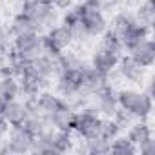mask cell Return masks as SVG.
<instances>
[{
    "instance_id": "obj_1",
    "label": "cell",
    "mask_w": 155,
    "mask_h": 155,
    "mask_svg": "<svg viewBox=\"0 0 155 155\" xmlns=\"http://www.w3.org/2000/svg\"><path fill=\"white\" fill-rule=\"evenodd\" d=\"M117 104L120 110L131 113L135 119L146 120L153 111V97L142 88H120L117 90Z\"/></svg>"
},
{
    "instance_id": "obj_2",
    "label": "cell",
    "mask_w": 155,
    "mask_h": 155,
    "mask_svg": "<svg viewBox=\"0 0 155 155\" xmlns=\"http://www.w3.org/2000/svg\"><path fill=\"white\" fill-rule=\"evenodd\" d=\"M20 13L26 15L38 28V31L48 29V28L55 26L60 20V9L57 6L40 4V2H37V0H22Z\"/></svg>"
},
{
    "instance_id": "obj_3",
    "label": "cell",
    "mask_w": 155,
    "mask_h": 155,
    "mask_svg": "<svg viewBox=\"0 0 155 155\" xmlns=\"http://www.w3.org/2000/svg\"><path fill=\"white\" fill-rule=\"evenodd\" d=\"M73 44V35L69 31V28L62 22H57L55 26L48 28V33L42 35V46H44V53L49 57H57L62 51L69 49Z\"/></svg>"
},
{
    "instance_id": "obj_4",
    "label": "cell",
    "mask_w": 155,
    "mask_h": 155,
    "mask_svg": "<svg viewBox=\"0 0 155 155\" xmlns=\"http://www.w3.org/2000/svg\"><path fill=\"white\" fill-rule=\"evenodd\" d=\"M101 124H102V117L97 113V110L93 106H86L77 110L73 131L82 140H90L101 135Z\"/></svg>"
},
{
    "instance_id": "obj_5",
    "label": "cell",
    "mask_w": 155,
    "mask_h": 155,
    "mask_svg": "<svg viewBox=\"0 0 155 155\" xmlns=\"http://www.w3.org/2000/svg\"><path fill=\"white\" fill-rule=\"evenodd\" d=\"M11 51L15 57L22 62H33L40 55H44V46H42V33H29L13 38L11 42Z\"/></svg>"
},
{
    "instance_id": "obj_6",
    "label": "cell",
    "mask_w": 155,
    "mask_h": 155,
    "mask_svg": "<svg viewBox=\"0 0 155 155\" xmlns=\"http://www.w3.org/2000/svg\"><path fill=\"white\" fill-rule=\"evenodd\" d=\"M55 93L60 95L64 101H71L81 93V79L79 68L62 69L55 77Z\"/></svg>"
},
{
    "instance_id": "obj_7",
    "label": "cell",
    "mask_w": 155,
    "mask_h": 155,
    "mask_svg": "<svg viewBox=\"0 0 155 155\" xmlns=\"http://www.w3.org/2000/svg\"><path fill=\"white\" fill-rule=\"evenodd\" d=\"M91 102H93V108L97 110V113L101 117H113V113L119 108V104H117V88L111 82H104L91 95Z\"/></svg>"
},
{
    "instance_id": "obj_8",
    "label": "cell",
    "mask_w": 155,
    "mask_h": 155,
    "mask_svg": "<svg viewBox=\"0 0 155 155\" xmlns=\"http://www.w3.org/2000/svg\"><path fill=\"white\" fill-rule=\"evenodd\" d=\"M9 146V151L11 153H31L33 151V144H35V135L24 126V124H18V126H9V131H8V137L4 139Z\"/></svg>"
},
{
    "instance_id": "obj_9",
    "label": "cell",
    "mask_w": 155,
    "mask_h": 155,
    "mask_svg": "<svg viewBox=\"0 0 155 155\" xmlns=\"http://www.w3.org/2000/svg\"><path fill=\"white\" fill-rule=\"evenodd\" d=\"M79 79H81V93L91 97L104 82H110V75L108 77L102 75L88 60H82L79 66Z\"/></svg>"
},
{
    "instance_id": "obj_10",
    "label": "cell",
    "mask_w": 155,
    "mask_h": 155,
    "mask_svg": "<svg viewBox=\"0 0 155 155\" xmlns=\"http://www.w3.org/2000/svg\"><path fill=\"white\" fill-rule=\"evenodd\" d=\"M146 71L144 68H140L130 55H122L117 62V68H115V75L119 77L120 81L128 82V84H133V86H142L144 81H146Z\"/></svg>"
},
{
    "instance_id": "obj_11",
    "label": "cell",
    "mask_w": 155,
    "mask_h": 155,
    "mask_svg": "<svg viewBox=\"0 0 155 155\" xmlns=\"http://www.w3.org/2000/svg\"><path fill=\"white\" fill-rule=\"evenodd\" d=\"M75 115H77V110H75L68 101H64V102L48 117V122H49V126L55 128V130H62V131H71V133H73Z\"/></svg>"
},
{
    "instance_id": "obj_12",
    "label": "cell",
    "mask_w": 155,
    "mask_h": 155,
    "mask_svg": "<svg viewBox=\"0 0 155 155\" xmlns=\"http://www.w3.org/2000/svg\"><path fill=\"white\" fill-rule=\"evenodd\" d=\"M18 84H20V95L22 97H33V95H38L40 91L44 90H49L51 82L49 81H44L40 77H37L35 73H31L26 64H24V69L18 77Z\"/></svg>"
},
{
    "instance_id": "obj_13",
    "label": "cell",
    "mask_w": 155,
    "mask_h": 155,
    "mask_svg": "<svg viewBox=\"0 0 155 155\" xmlns=\"http://www.w3.org/2000/svg\"><path fill=\"white\" fill-rule=\"evenodd\" d=\"M130 57L144 69H150L153 64H155V42L153 38H144L142 42H139L135 48H131L130 51Z\"/></svg>"
},
{
    "instance_id": "obj_14",
    "label": "cell",
    "mask_w": 155,
    "mask_h": 155,
    "mask_svg": "<svg viewBox=\"0 0 155 155\" xmlns=\"http://www.w3.org/2000/svg\"><path fill=\"white\" fill-rule=\"evenodd\" d=\"M119 58H120V57H117V55H113V53H110V51L102 49L101 46H97V48L91 51L90 64H91L97 71H101L102 75H106V77H108V75L117 68Z\"/></svg>"
},
{
    "instance_id": "obj_15",
    "label": "cell",
    "mask_w": 155,
    "mask_h": 155,
    "mask_svg": "<svg viewBox=\"0 0 155 155\" xmlns=\"http://www.w3.org/2000/svg\"><path fill=\"white\" fill-rule=\"evenodd\" d=\"M48 137L55 153H69L75 150V140H73L71 131H62V130H55L49 126Z\"/></svg>"
},
{
    "instance_id": "obj_16",
    "label": "cell",
    "mask_w": 155,
    "mask_h": 155,
    "mask_svg": "<svg viewBox=\"0 0 155 155\" xmlns=\"http://www.w3.org/2000/svg\"><path fill=\"white\" fill-rule=\"evenodd\" d=\"M2 117L8 120L9 126H18V124H24V120L28 117V110H26L24 102H20L18 99L6 101L4 110H2Z\"/></svg>"
},
{
    "instance_id": "obj_17",
    "label": "cell",
    "mask_w": 155,
    "mask_h": 155,
    "mask_svg": "<svg viewBox=\"0 0 155 155\" xmlns=\"http://www.w3.org/2000/svg\"><path fill=\"white\" fill-rule=\"evenodd\" d=\"M150 28H146V26H140V24H131L122 35H120V42H122V46H124V51H130L131 48H135L139 42H142L144 38H148L150 37Z\"/></svg>"
},
{
    "instance_id": "obj_18",
    "label": "cell",
    "mask_w": 155,
    "mask_h": 155,
    "mask_svg": "<svg viewBox=\"0 0 155 155\" xmlns=\"http://www.w3.org/2000/svg\"><path fill=\"white\" fill-rule=\"evenodd\" d=\"M126 137L139 148L144 140H148V139H151L153 137V130H151V124L148 122V119L146 120H140V119H137L128 130H126Z\"/></svg>"
},
{
    "instance_id": "obj_19",
    "label": "cell",
    "mask_w": 155,
    "mask_h": 155,
    "mask_svg": "<svg viewBox=\"0 0 155 155\" xmlns=\"http://www.w3.org/2000/svg\"><path fill=\"white\" fill-rule=\"evenodd\" d=\"M37 102H38V113L48 119L64 102V99L60 95H57L55 91H51V90H44L37 95Z\"/></svg>"
},
{
    "instance_id": "obj_20",
    "label": "cell",
    "mask_w": 155,
    "mask_h": 155,
    "mask_svg": "<svg viewBox=\"0 0 155 155\" xmlns=\"http://www.w3.org/2000/svg\"><path fill=\"white\" fill-rule=\"evenodd\" d=\"M8 28H9V33H11L13 38L22 37V35H29V33H40L38 28H37L26 15H22L20 11H18L17 15H13V18H11V22H9Z\"/></svg>"
},
{
    "instance_id": "obj_21",
    "label": "cell",
    "mask_w": 155,
    "mask_h": 155,
    "mask_svg": "<svg viewBox=\"0 0 155 155\" xmlns=\"http://www.w3.org/2000/svg\"><path fill=\"white\" fill-rule=\"evenodd\" d=\"M135 22L140 26H146L151 29L153 22H155V4L153 0H140L137 2V9L133 11Z\"/></svg>"
},
{
    "instance_id": "obj_22",
    "label": "cell",
    "mask_w": 155,
    "mask_h": 155,
    "mask_svg": "<svg viewBox=\"0 0 155 155\" xmlns=\"http://www.w3.org/2000/svg\"><path fill=\"white\" fill-rule=\"evenodd\" d=\"M131 24H135L133 13L128 11V9H120V11H117V13L111 17V20L108 22V29H111V31L120 38V35H122Z\"/></svg>"
},
{
    "instance_id": "obj_23",
    "label": "cell",
    "mask_w": 155,
    "mask_h": 155,
    "mask_svg": "<svg viewBox=\"0 0 155 155\" xmlns=\"http://www.w3.org/2000/svg\"><path fill=\"white\" fill-rule=\"evenodd\" d=\"M20 97V84L17 77H0V99L13 101Z\"/></svg>"
},
{
    "instance_id": "obj_24",
    "label": "cell",
    "mask_w": 155,
    "mask_h": 155,
    "mask_svg": "<svg viewBox=\"0 0 155 155\" xmlns=\"http://www.w3.org/2000/svg\"><path fill=\"white\" fill-rule=\"evenodd\" d=\"M99 46H101L102 49H106V51H110V53L117 55V57H122V53H124V46H122L120 38H119L111 29H106V31L101 35Z\"/></svg>"
},
{
    "instance_id": "obj_25",
    "label": "cell",
    "mask_w": 155,
    "mask_h": 155,
    "mask_svg": "<svg viewBox=\"0 0 155 155\" xmlns=\"http://www.w3.org/2000/svg\"><path fill=\"white\" fill-rule=\"evenodd\" d=\"M110 153H113V155H135L137 146L126 137V133H120L119 137H115L110 142Z\"/></svg>"
},
{
    "instance_id": "obj_26",
    "label": "cell",
    "mask_w": 155,
    "mask_h": 155,
    "mask_svg": "<svg viewBox=\"0 0 155 155\" xmlns=\"http://www.w3.org/2000/svg\"><path fill=\"white\" fill-rule=\"evenodd\" d=\"M79 150L84 153H90V155H106V153H110V140H106L102 137H95V139L84 140V144Z\"/></svg>"
},
{
    "instance_id": "obj_27",
    "label": "cell",
    "mask_w": 155,
    "mask_h": 155,
    "mask_svg": "<svg viewBox=\"0 0 155 155\" xmlns=\"http://www.w3.org/2000/svg\"><path fill=\"white\" fill-rule=\"evenodd\" d=\"M24 126L37 137L38 133H42V131L49 126V122H48V119H46L44 115H40V113H28V117H26V120H24Z\"/></svg>"
},
{
    "instance_id": "obj_28",
    "label": "cell",
    "mask_w": 155,
    "mask_h": 155,
    "mask_svg": "<svg viewBox=\"0 0 155 155\" xmlns=\"http://www.w3.org/2000/svg\"><path fill=\"white\" fill-rule=\"evenodd\" d=\"M122 133V130L119 128V124L111 119V117H102V124H101V135L99 137H102V139H106V140H113L115 137H119Z\"/></svg>"
},
{
    "instance_id": "obj_29",
    "label": "cell",
    "mask_w": 155,
    "mask_h": 155,
    "mask_svg": "<svg viewBox=\"0 0 155 155\" xmlns=\"http://www.w3.org/2000/svg\"><path fill=\"white\" fill-rule=\"evenodd\" d=\"M117 124H119V128L122 130V131H126L137 119L131 115V113H128V111H124V110H120V108H117V111L113 113V117H111Z\"/></svg>"
},
{
    "instance_id": "obj_30",
    "label": "cell",
    "mask_w": 155,
    "mask_h": 155,
    "mask_svg": "<svg viewBox=\"0 0 155 155\" xmlns=\"http://www.w3.org/2000/svg\"><path fill=\"white\" fill-rule=\"evenodd\" d=\"M11 42H13V37L9 33V28L0 24V51L2 53H8L11 49Z\"/></svg>"
},
{
    "instance_id": "obj_31",
    "label": "cell",
    "mask_w": 155,
    "mask_h": 155,
    "mask_svg": "<svg viewBox=\"0 0 155 155\" xmlns=\"http://www.w3.org/2000/svg\"><path fill=\"white\" fill-rule=\"evenodd\" d=\"M137 151H140L142 155H155V139L151 137V139L144 140V142L137 148Z\"/></svg>"
},
{
    "instance_id": "obj_32",
    "label": "cell",
    "mask_w": 155,
    "mask_h": 155,
    "mask_svg": "<svg viewBox=\"0 0 155 155\" xmlns=\"http://www.w3.org/2000/svg\"><path fill=\"white\" fill-rule=\"evenodd\" d=\"M8 131H9V124H8V120L2 115H0V142L8 137Z\"/></svg>"
},
{
    "instance_id": "obj_33",
    "label": "cell",
    "mask_w": 155,
    "mask_h": 155,
    "mask_svg": "<svg viewBox=\"0 0 155 155\" xmlns=\"http://www.w3.org/2000/svg\"><path fill=\"white\" fill-rule=\"evenodd\" d=\"M99 2L102 4V9L104 11H111V9H115L122 0H99Z\"/></svg>"
},
{
    "instance_id": "obj_34",
    "label": "cell",
    "mask_w": 155,
    "mask_h": 155,
    "mask_svg": "<svg viewBox=\"0 0 155 155\" xmlns=\"http://www.w3.org/2000/svg\"><path fill=\"white\" fill-rule=\"evenodd\" d=\"M37 2H40V4H51V6H55V4H57V0H37Z\"/></svg>"
},
{
    "instance_id": "obj_35",
    "label": "cell",
    "mask_w": 155,
    "mask_h": 155,
    "mask_svg": "<svg viewBox=\"0 0 155 155\" xmlns=\"http://www.w3.org/2000/svg\"><path fill=\"white\" fill-rule=\"evenodd\" d=\"M6 62V53H2L0 51V68H2V64Z\"/></svg>"
},
{
    "instance_id": "obj_36",
    "label": "cell",
    "mask_w": 155,
    "mask_h": 155,
    "mask_svg": "<svg viewBox=\"0 0 155 155\" xmlns=\"http://www.w3.org/2000/svg\"><path fill=\"white\" fill-rule=\"evenodd\" d=\"M75 2H82V0H75Z\"/></svg>"
}]
</instances>
